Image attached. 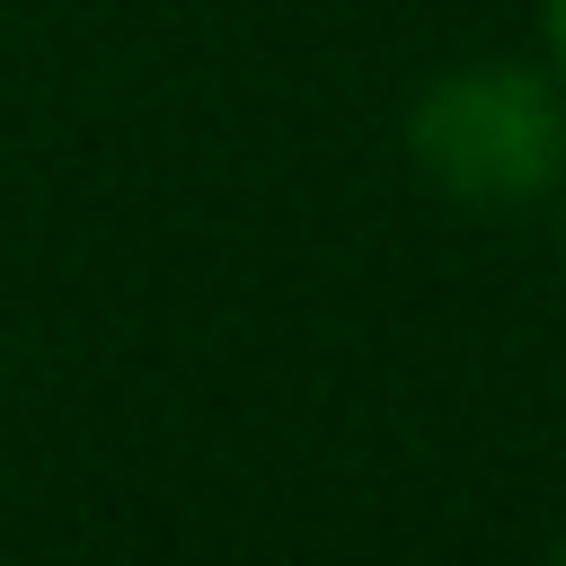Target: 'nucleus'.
<instances>
[{
    "label": "nucleus",
    "instance_id": "nucleus-1",
    "mask_svg": "<svg viewBox=\"0 0 566 566\" xmlns=\"http://www.w3.org/2000/svg\"><path fill=\"white\" fill-rule=\"evenodd\" d=\"M407 159L442 203L522 212L566 186V88L548 62H451L407 106Z\"/></svg>",
    "mask_w": 566,
    "mask_h": 566
},
{
    "label": "nucleus",
    "instance_id": "nucleus-2",
    "mask_svg": "<svg viewBox=\"0 0 566 566\" xmlns=\"http://www.w3.org/2000/svg\"><path fill=\"white\" fill-rule=\"evenodd\" d=\"M539 62H548L557 88H566V0H539Z\"/></svg>",
    "mask_w": 566,
    "mask_h": 566
},
{
    "label": "nucleus",
    "instance_id": "nucleus-3",
    "mask_svg": "<svg viewBox=\"0 0 566 566\" xmlns=\"http://www.w3.org/2000/svg\"><path fill=\"white\" fill-rule=\"evenodd\" d=\"M557 256H566V186H557Z\"/></svg>",
    "mask_w": 566,
    "mask_h": 566
},
{
    "label": "nucleus",
    "instance_id": "nucleus-4",
    "mask_svg": "<svg viewBox=\"0 0 566 566\" xmlns=\"http://www.w3.org/2000/svg\"><path fill=\"white\" fill-rule=\"evenodd\" d=\"M548 566H566V539H557V557H548Z\"/></svg>",
    "mask_w": 566,
    "mask_h": 566
}]
</instances>
